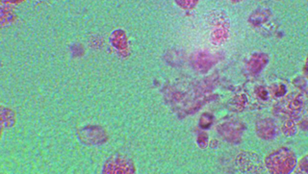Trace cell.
<instances>
[{"label":"cell","mask_w":308,"mask_h":174,"mask_svg":"<svg viewBox=\"0 0 308 174\" xmlns=\"http://www.w3.org/2000/svg\"><path fill=\"white\" fill-rule=\"evenodd\" d=\"M82 141L88 143L95 144L103 141L105 137L103 131L98 127L87 128L83 129L80 133Z\"/></svg>","instance_id":"4"},{"label":"cell","mask_w":308,"mask_h":174,"mask_svg":"<svg viewBox=\"0 0 308 174\" xmlns=\"http://www.w3.org/2000/svg\"><path fill=\"white\" fill-rule=\"evenodd\" d=\"M200 121V125L203 128H208L211 125L212 122V118L209 115H203Z\"/></svg>","instance_id":"9"},{"label":"cell","mask_w":308,"mask_h":174,"mask_svg":"<svg viewBox=\"0 0 308 174\" xmlns=\"http://www.w3.org/2000/svg\"><path fill=\"white\" fill-rule=\"evenodd\" d=\"M269 61L267 54L257 53L253 54L248 61L247 66L248 70L252 74H256L261 72L265 67Z\"/></svg>","instance_id":"3"},{"label":"cell","mask_w":308,"mask_h":174,"mask_svg":"<svg viewBox=\"0 0 308 174\" xmlns=\"http://www.w3.org/2000/svg\"><path fill=\"white\" fill-rule=\"evenodd\" d=\"M280 104L284 106L280 105L279 106L286 107L280 110L279 111H282V113L289 115V116H294L301 110L304 104V99L302 96L298 95L289 98Z\"/></svg>","instance_id":"2"},{"label":"cell","mask_w":308,"mask_h":174,"mask_svg":"<svg viewBox=\"0 0 308 174\" xmlns=\"http://www.w3.org/2000/svg\"><path fill=\"white\" fill-rule=\"evenodd\" d=\"M226 24L220 23L213 30L211 37L213 43L217 45L222 44L228 39L229 32Z\"/></svg>","instance_id":"6"},{"label":"cell","mask_w":308,"mask_h":174,"mask_svg":"<svg viewBox=\"0 0 308 174\" xmlns=\"http://www.w3.org/2000/svg\"><path fill=\"white\" fill-rule=\"evenodd\" d=\"M208 138L205 134H202L198 138V143L201 147L203 148L207 145Z\"/></svg>","instance_id":"11"},{"label":"cell","mask_w":308,"mask_h":174,"mask_svg":"<svg viewBox=\"0 0 308 174\" xmlns=\"http://www.w3.org/2000/svg\"><path fill=\"white\" fill-rule=\"evenodd\" d=\"M176 2L179 6L185 9L193 8L198 3L197 1H176Z\"/></svg>","instance_id":"8"},{"label":"cell","mask_w":308,"mask_h":174,"mask_svg":"<svg viewBox=\"0 0 308 174\" xmlns=\"http://www.w3.org/2000/svg\"><path fill=\"white\" fill-rule=\"evenodd\" d=\"M242 126L237 123H227L219 126V133L226 140L236 142L239 140Z\"/></svg>","instance_id":"1"},{"label":"cell","mask_w":308,"mask_h":174,"mask_svg":"<svg viewBox=\"0 0 308 174\" xmlns=\"http://www.w3.org/2000/svg\"><path fill=\"white\" fill-rule=\"evenodd\" d=\"M286 92L285 87L283 85H281L278 89L276 93V96H281L284 94Z\"/></svg>","instance_id":"12"},{"label":"cell","mask_w":308,"mask_h":174,"mask_svg":"<svg viewBox=\"0 0 308 174\" xmlns=\"http://www.w3.org/2000/svg\"><path fill=\"white\" fill-rule=\"evenodd\" d=\"M127 164L123 159L114 156L110 157L104 164L103 173L118 174L125 171L124 169Z\"/></svg>","instance_id":"5"},{"label":"cell","mask_w":308,"mask_h":174,"mask_svg":"<svg viewBox=\"0 0 308 174\" xmlns=\"http://www.w3.org/2000/svg\"><path fill=\"white\" fill-rule=\"evenodd\" d=\"M256 92L257 96L262 100H265L268 98V92L263 87L258 88L256 90Z\"/></svg>","instance_id":"10"},{"label":"cell","mask_w":308,"mask_h":174,"mask_svg":"<svg viewBox=\"0 0 308 174\" xmlns=\"http://www.w3.org/2000/svg\"><path fill=\"white\" fill-rule=\"evenodd\" d=\"M270 15V12L269 10L264 9H260L251 15L249 20L253 25H260L267 21Z\"/></svg>","instance_id":"7"}]
</instances>
